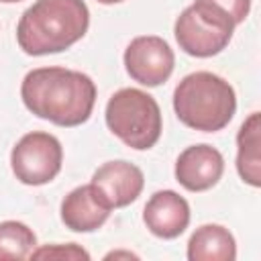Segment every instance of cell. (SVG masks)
I'll return each instance as SVG.
<instances>
[{
    "label": "cell",
    "mask_w": 261,
    "mask_h": 261,
    "mask_svg": "<svg viewBox=\"0 0 261 261\" xmlns=\"http://www.w3.org/2000/svg\"><path fill=\"white\" fill-rule=\"evenodd\" d=\"M20 98L39 118L59 126H80L94 110L96 84L75 69L37 67L24 75Z\"/></svg>",
    "instance_id": "obj_1"
},
{
    "label": "cell",
    "mask_w": 261,
    "mask_h": 261,
    "mask_svg": "<svg viewBox=\"0 0 261 261\" xmlns=\"http://www.w3.org/2000/svg\"><path fill=\"white\" fill-rule=\"evenodd\" d=\"M90 27L84 0H37L16 27L18 47L27 55L61 53L77 43Z\"/></svg>",
    "instance_id": "obj_2"
},
{
    "label": "cell",
    "mask_w": 261,
    "mask_h": 261,
    "mask_svg": "<svg viewBox=\"0 0 261 261\" xmlns=\"http://www.w3.org/2000/svg\"><path fill=\"white\" fill-rule=\"evenodd\" d=\"M173 110L186 126L216 133L232 120L237 96L224 77L212 71H194L175 86Z\"/></svg>",
    "instance_id": "obj_3"
},
{
    "label": "cell",
    "mask_w": 261,
    "mask_h": 261,
    "mask_svg": "<svg viewBox=\"0 0 261 261\" xmlns=\"http://www.w3.org/2000/svg\"><path fill=\"white\" fill-rule=\"evenodd\" d=\"M106 124L124 145L137 151L151 149L161 137V110L155 98L139 88L114 92L106 104Z\"/></svg>",
    "instance_id": "obj_4"
},
{
    "label": "cell",
    "mask_w": 261,
    "mask_h": 261,
    "mask_svg": "<svg viewBox=\"0 0 261 261\" xmlns=\"http://www.w3.org/2000/svg\"><path fill=\"white\" fill-rule=\"evenodd\" d=\"M234 22L220 8L196 0L175 20L173 35L179 49L192 57H212L226 49L232 39Z\"/></svg>",
    "instance_id": "obj_5"
},
{
    "label": "cell",
    "mask_w": 261,
    "mask_h": 261,
    "mask_svg": "<svg viewBox=\"0 0 261 261\" xmlns=\"http://www.w3.org/2000/svg\"><path fill=\"white\" fill-rule=\"evenodd\" d=\"M63 149L55 135L33 130L27 133L10 153V167L18 181L27 186H43L61 171Z\"/></svg>",
    "instance_id": "obj_6"
},
{
    "label": "cell",
    "mask_w": 261,
    "mask_h": 261,
    "mask_svg": "<svg viewBox=\"0 0 261 261\" xmlns=\"http://www.w3.org/2000/svg\"><path fill=\"white\" fill-rule=\"evenodd\" d=\"M175 57L165 39L157 35L135 37L124 49L126 73L141 86L155 88L169 80Z\"/></svg>",
    "instance_id": "obj_7"
},
{
    "label": "cell",
    "mask_w": 261,
    "mask_h": 261,
    "mask_svg": "<svg viewBox=\"0 0 261 261\" xmlns=\"http://www.w3.org/2000/svg\"><path fill=\"white\" fill-rule=\"evenodd\" d=\"M224 171V159L212 145H192L175 161V179L190 192H206L218 184Z\"/></svg>",
    "instance_id": "obj_8"
},
{
    "label": "cell",
    "mask_w": 261,
    "mask_h": 261,
    "mask_svg": "<svg viewBox=\"0 0 261 261\" xmlns=\"http://www.w3.org/2000/svg\"><path fill=\"white\" fill-rule=\"evenodd\" d=\"M112 206L94 184L77 186L61 202V222L73 232L98 230L110 216Z\"/></svg>",
    "instance_id": "obj_9"
},
{
    "label": "cell",
    "mask_w": 261,
    "mask_h": 261,
    "mask_svg": "<svg viewBox=\"0 0 261 261\" xmlns=\"http://www.w3.org/2000/svg\"><path fill=\"white\" fill-rule=\"evenodd\" d=\"M90 184L98 188V192L106 198V202L112 208H124L141 196L145 175L135 163L118 159L100 165L94 171Z\"/></svg>",
    "instance_id": "obj_10"
},
{
    "label": "cell",
    "mask_w": 261,
    "mask_h": 261,
    "mask_svg": "<svg viewBox=\"0 0 261 261\" xmlns=\"http://www.w3.org/2000/svg\"><path fill=\"white\" fill-rule=\"evenodd\" d=\"M143 222L155 237L175 239L190 224V204L173 190H159L147 200Z\"/></svg>",
    "instance_id": "obj_11"
},
{
    "label": "cell",
    "mask_w": 261,
    "mask_h": 261,
    "mask_svg": "<svg viewBox=\"0 0 261 261\" xmlns=\"http://www.w3.org/2000/svg\"><path fill=\"white\" fill-rule=\"evenodd\" d=\"M237 257V243L228 228L220 224H202L188 241L190 261H232Z\"/></svg>",
    "instance_id": "obj_12"
},
{
    "label": "cell",
    "mask_w": 261,
    "mask_h": 261,
    "mask_svg": "<svg viewBox=\"0 0 261 261\" xmlns=\"http://www.w3.org/2000/svg\"><path fill=\"white\" fill-rule=\"evenodd\" d=\"M261 114L251 112L237 135V171L253 188L261 186Z\"/></svg>",
    "instance_id": "obj_13"
},
{
    "label": "cell",
    "mask_w": 261,
    "mask_h": 261,
    "mask_svg": "<svg viewBox=\"0 0 261 261\" xmlns=\"http://www.w3.org/2000/svg\"><path fill=\"white\" fill-rule=\"evenodd\" d=\"M37 247V237L33 228L18 220L0 222V261L27 259Z\"/></svg>",
    "instance_id": "obj_14"
},
{
    "label": "cell",
    "mask_w": 261,
    "mask_h": 261,
    "mask_svg": "<svg viewBox=\"0 0 261 261\" xmlns=\"http://www.w3.org/2000/svg\"><path fill=\"white\" fill-rule=\"evenodd\" d=\"M31 259H67V261H75V259H90V253L86 249H82L75 243L69 245H47V247H39L31 253Z\"/></svg>",
    "instance_id": "obj_15"
},
{
    "label": "cell",
    "mask_w": 261,
    "mask_h": 261,
    "mask_svg": "<svg viewBox=\"0 0 261 261\" xmlns=\"http://www.w3.org/2000/svg\"><path fill=\"white\" fill-rule=\"evenodd\" d=\"M204 2H208V4H212V6H216V8H220L224 14L230 16V20H232L234 24L243 22V20L247 18L249 10H251V0H204Z\"/></svg>",
    "instance_id": "obj_16"
},
{
    "label": "cell",
    "mask_w": 261,
    "mask_h": 261,
    "mask_svg": "<svg viewBox=\"0 0 261 261\" xmlns=\"http://www.w3.org/2000/svg\"><path fill=\"white\" fill-rule=\"evenodd\" d=\"M118 257H126V259H137V255L135 253H130V251H112V253H108L104 259H118Z\"/></svg>",
    "instance_id": "obj_17"
},
{
    "label": "cell",
    "mask_w": 261,
    "mask_h": 261,
    "mask_svg": "<svg viewBox=\"0 0 261 261\" xmlns=\"http://www.w3.org/2000/svg\"><path fill=\"white\" fill-rule=\"evenodd\" d=\"M100 4H118V2H122V0H98Z\"/></svg>",
    "instance_id": "obj_18"
},
{
    "label": "cell",
    "mask_w": 261,
    "mask_h": 261,
    "mask_svg": "<svg viewBox=\"0 0 261 261\" xmlns=\"http://www.w3.org/2000/svg\"><path fill=\"white\" fill-rule=\"evenodd\" d=\"M0 2H6V4H10V2H20V0H0Z\"/></svg>",
    "instance_id": "obj_19"
}]
</instances>
